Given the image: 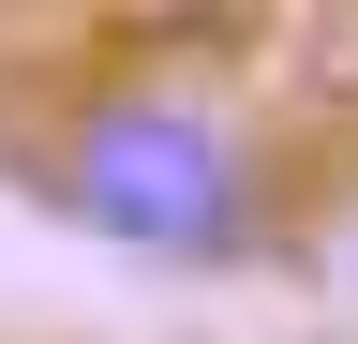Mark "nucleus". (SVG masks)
<instances>
[{
	"mask_svg": "<svg viewBox=\"0 0 358 344\" xmlns=\"http://www.w3.org/2000/svg\"><path fill=\"white\" fill-rule=\"evenodd\" d=\"M15 165L75 240L134 254V270H254L284 240V195H299V135L224 60L209 75H150V60L75 75Z\"/></svg>",
	"mask_w": 358,
	"mask_h": 344,
	"instance_id": "nucleus-1",
	"label": "nucleus"
}]
</instances>
